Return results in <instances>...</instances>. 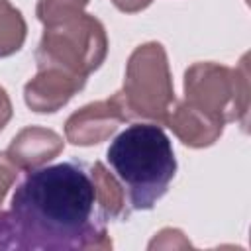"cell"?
Wrapping results in <instances>:
<instances>
[{"label":"cell","mask_w":251,"mask_h":251,"mask_svg":"<svg viewBox=\"0 0 251 251\" xmlns=\"http://www.w3.org/2000/svg\"><path fill=\"white\" fill-rule=\"evenodd\" d=\"M186 100L169 116V127L190 147L212 145L224 122L237 120V112L247 114V75L212 63H198L184 75Z\"/></svg>","instance_id":"obj_2"},{"label":"cell","mask_w":251,"mask_h":251,"mask_svg":"<svg viewBox=\"0 0 251 251\" xmlns=\"http://www.w3.org/2000/svg\"><path fill=\"white\" fill-rule=\"evenodd\" d=\"M0 249H14V231L10 222V212L0 210Z\"/></svg>","instance_id":"obj_11"},{"label":"cell","mask_w":251,"mask_h":251,"mask_svg":"<svg viewBox=\"0 0 251 251\" xmlns=\"http://www.w3.org/2000/svg\"><path fill=\"white\" fill-rule=\"evenodd\" d=\"M122 122H126L124 106L114 94L112 98L96 104H88L75 112L65 126L67 139L75 145H92L106 139Z\"/></svg>","instance_id":"obj_6"},{"label":"cell","mask_w":251,"mask_h":251,"mask_svg":"<svg viewBox=\"0 0 251 251\" xmlns=\"http://www.w3.org/2000/svg\"><path fill=\"white\" fill-rule=\"evenodd\" d=\"M63 149V139L43 127H25L22 129L8 147V159L22 171L41 167L45 161H51Z\"/></svg>","instance_id":"obj_8"},{"label":"cell","mask_w":251,"mask_h":251,"mask_svg":"<svg viewBox=\"0 0 251 251\" xmlns=\"http://www.w3.org/2000/svg\"><path fill=\"white\" fill-rule=\"evenodd\" d=\"M126 120L149 118L157 126L167 124L175 104L167 53L161 43L139 45L127 63L124 90L116 92Z\"/></svg>","instance_id":"obj_5"},{"label":"cell","mask_w":251,"mask_h":251,"mask_svg":"<svg viewBox=\"0 0 251 251\" xmlns=\"http://www.w3.org/2000/svg\"><path fill=\"white\" fill-rule=\"evenodd\" d=\"M112 2L122 12H137V10H141V8L151 4V0H112Z\"/></svg>","instance_id":"obj_12"},{"label":"cell","mask_w":251,"mask_h":251,"mask_svg":"<svg viewBox=\"0 0 251 251\" xmlns=\"http://www.w3.org/2000/svg\"><path fill=\"white\" fill-rule=\"evenodd\" d=\"M106 159L127 190L131 210H151L175 178L176 159L157 124H131L108 147Z\"/></svg>","instance_id":"obj_4"},{"label":"cell","mask_w":251,"mask_h":251,"mask_svg":"<svg viewBox=\"0 0 251 251\" xmlns=\"http://www.w3.org/2000/svg\"><path fill=\"white\" fill-rule=\"evenodd\" d=\"M10 116H12V104H10L8 96H6V90L0 88V129H4V126L10 120Z\"/></svg>","instance_id":"obj_13"},{"label":"cell","mask_w":251,"mask_h":251,"mask_svg":"<svg viewBox=\"0 0 251 251\" xmlns=\"http://www.w3.org/2000/svg\"><path fill=\"white\" fill-rule=\"evenodd\" d=\"M84 82L57 69H39L37 76L25 84V102L33 112H57Z\"/></svg>","instance_id":"obj_7"},{"label":"cell","mask_w":251,"mask_h":251,"mask_svg":"<svg viewBox=\"0 0 251 251\" xmlns=\"http://www.w3.org/2000/svg\"><path fill=\"white\" fill-rule=\"evenodd\" d=\"M88 0H39L37 18L45 33L35 53L39 69H57L80 80L100 67L106 57L102 24L82 14Z\"/></svg>","instance_id":"obj_3"},{"label":"cell","mask_w":251,"mask_h":251,"mask_svg":"<svg viewBox=\"0 0 251 251\" xmlns=\"http://www.w3.org/2000/svg\"><path fill=\"white\" fill-rule=\"evenodd\" d=\"M24 39L25 22L22 14L8 0H0V57L20 51Z\"/></svg>","instance_id":"obj_9"},{"label":"cell","mask_w":251,"mask_h":251,"mask_svg":"<svg viewBox=\"0 0 251 251\" xmlns=\"http://www.w3.org/2000/svg\"><path fill=\"white\" fill-rule=\"evenodd\" d=\"M16 176H18V167L8 159V155L0 153V204Z\"/></svg>","instance_id":"obj_10"},{"label":"cell","mask_w":251,"mask_h":251,"mask_svg":"<svg viewBox=\"0 0 251 251\" xmlns=\"http://www.w3.org/2000/svg\"><path fill=\"white\" fill-rule=\"evenodd\" d=\"M16 249H110V222L94 171L82 161H63L25 171L10 202Z\"/></svg>","instance_id":"obj_1"}]
</instances>
